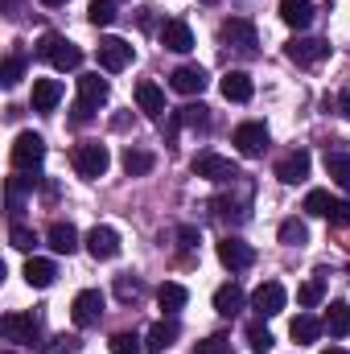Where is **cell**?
<instances>
[{
  "label": "cell",
  "instance_id": "obj_8",
  "mask_svg": "<svg viewBox=\"0 0 350 354\" xmlns=\"http://www.w3.org/2000/svg\"><path fill=\"white\" fill-rule=\"evenodd\" d=\"M284 305H288V292H284L280 280H264L260 288L252 292V309H256L260 317H276V313H284Z\"/></svg>",
  "mask_w": 350,
  "mask_h": 354
},
{
  "label": "cell",
  "instance_id": "obj_3",
  "mask_svg": "<svg viewBox=\"0 0 350 354\" xmlns=\"http://www.w3.org/2000/svg\"><path fill=\"white\" fill-rule=\"evenodd\" d=\"M71 161H75L79 177H87V181H99V177L107 174V165H111V157H107V145H99V140L79 145V149L71 153Z\"/></svg>",
  "mask_w": 350,
  "mask_h": 354
},
{
  "label": "cell",
  "instance_id": "obj_9",
  "mask_svg": "<svg viewBox=\"0 0 350 354\" xmlns=\"http://www.w3.org/2000/svg\"><path fill=\"white\" fill-rule=\"evenodd\" d=\"M284 54H288L297 66H313V62L330 58V41H322V37H293V41L284 46Z\"/></svg>",
  "mask_w": 350,
  "mask_h": 354
},
{
  "label": "cell",
  "instance_id": "obj_20",
  "mask_svg": "<svg viewBox=\"0 0 350 354\" xmlns=\"http://www.w3.org/2000/svg\"><path fill=\"white\" fill-rule=\"evenodd\" d=\"M322 330H326V322H317V317H309V313H297L293 326H288V334H293L297 346H313V342L322 338Z\"/></svg>",
  "mask_w": 350,
  "mask_h": 354
},
{
  "label": "cell",
  "instance_id": "obj_47",
  "mask_svg": "<svg viewBox=\"0 0 350 354\" xmlns=\"http://www.w3.org/2000/svg\"><path fill=\"white\" fill-rule=\"evenodd\" d=\"M326 354H347V351H342V346H330V351H326Z\"/></svg>",
  "mask_w": 350,
  "mask_h": 354
},
{
  "label": "cell",
  "instance_id": "obj_22",
  "mask_svg": "<svg viewBox=\"0 0 350 354\" xmlns=\"http://www.w3.org/2000/svg\"><path fill=\"white\" fill-rule=\"evenodd\" d=\"M58 99H62L58 79H33V111H54Z\"/></svg>",
  "mask_w": 350,
  "mask_h": 354
},
{
  "label": "cell",
  "instance_id": "obj_31",
  "mask_svg": "<svg viewBox=\"0 0 350 354\" xmlns=\"http://www.w3.org/2000/svg\"><path fill=\"white\" fill-rule=\"evenodd\" d=\"M338 198H330V189H309L305 194V214H317V218H330Z\"/></svg>",
  "mask_w": 350,
  "mask_h": 354
},
{
  "label": "cell",
  "instance_id": "obj_4",
  "mask_svg": "<svg viewBox=\"0 0 350 354\" xmlns=\"http://www.w3.org/2000/svg\"><path fill=\"white\" fill-rule=\"evenodd\" d=\"M132 58H136V46H132V41H124V37H99V66H103L107 75L128 71Z\"/></svg>",
  "mask_w": 350,
  "mask_h": 354
},
{
  "label": "cell",
  "instance_id": "obj_1",
  "mask_svg": "<svg viewBox=\"0 0 350 354\" xmlns=\"http://www.w3.org/2000/svg\"><path fill=\"white\" fill-rule=\"evenodd\" d=\"M37 58H46L54 71H79L83 66V50L75 41H66L62 33H46L37 41Z\"/></svg>",
  "mask_w": 350,
  "mask_h": 354
},
{
  "label": "cell",
  "instance_id": "obj_40",
  "mask_svg": "<svg viewBox=\"0 0 350 354\" xmlns=\"http://www.w3.org/2000/svg\"><path fill=\"white\" fill-rule=\"evenodd\" d=\"M21 75H25V62H21L17 54H12V58H4V66H0V83H4V87H17V83H21Z\"/></svg>",
  "mask_w": 350,
  "mask_h": 354
},
{
  "label": "cell",
  "instance_id": "obj_39",
  "mask_svg": "<svg viewBox=\"0 0 350 354\" xmlns=\"http://www.w3.org/2000/svg\"><path fill=\"white\" fill-rule=\"evenodd\" d=\"M8 243H12L17 252H33V248H37V231H33V227L12 223V227H8Z\"/></svg>",
  "mask_w": 350,
  "mask_h": 354
},
{
  "label": "cell",
  "instance_id": "obj_27",
  "mask_svg": "<svg viewBox=\"0 0 350 354\" xmlns=\"http://www.w3.org/2000/svg\"><path fill=\"white\" fill-rule=\"evenodd\" d=\"M214 309L223 313V317H235L239 309H243V288L231 280V284H223L219 292H214Z\"/></svg>",
  "mask_w": 350,
  "mask_h": 354
},
{
  "label": "cell",
  "instance_id": "obj_29",
  "mask_svg": "<svg viewBox=\"0 0 350 354\" xmlns=\"http://www.w3.org/2000/svg\"><path fill=\"white\" fill-rule=\"evenodd\" d=\"M153 165H157V157H153L149 149H132V145L124 149V174L128 177H145Z\"/></svg>",
  "mask_w": 350,
  "mask_h": 354
},
{
  "label": "cell",
  "instance_id": "obj_10",
  "mask_svg": "<svg viewBox=\"0 0 350 354\" xmlns=\"http://www.w3.org/2000/svg\"><path fill=\"white\" fill-rule=\"evenodd\" d=\"M71 317H75L79 330L95 326V322L103 317V292H99V288H83V292L75 297V305H71Z\"/></svg>",
  "mask_w": 350,
  "mask_h": 354
},
{
  "label": "cell",
  "instance_id": "obj_17",
  "mask_svg": "<svg viewBox=\"0 0 350 354\" xmlns=\"http://www.w3.org/2000/svg\"><path fill=\"white\" fill-rule=\"evenodd\" d=\"M276 177H280L284 185H301V181L309 177V153H305V149H293V153L276 165Z\"/></svg>",
  "mask_w": 350,
  "mask_h": 354
},
{
  "label": "cell",
  "instance_id": "obj_36",
  "mask_svg": "<svg viewBox=\"0 0 350 354\" xmlns=\"http://www.w3.org/2000/svg\"><path fill=\"white\" fill-rule=\"evenodd\" d=\"M248 346H252V354H268L272 346H276V338L268 334L264 322H252V326H248Z\"/></svg>",
  "mask_w": 350,
  "mask_h": 354
},
{
  "label": "cell",
  "instance_id": "obj_38",
  "mask_svg": "<svg viewBox=\"0 0 350 354\" xmlns=\"http://www.w3.org/2000/svg\"><path fill=\"white\" fill-rule=\"evenodd\" d=\"M87 21L95 25V29L111 25V21H116V4H111V0H91L87 4Z\"/></svg>",
  "mask_w": 350,
  "mask_h": 354
},
{
  "label": "cell",
  "instance_id": "obj_24",
  "mask_svg": "<svg viewBox=\"0 0 350 354\" xmlns=\"http://www.w3.org/2000/svg\"><path fill=\"white\" fill-rule=\"evenodd\" d=\"M248 198H252V189L243 198H214V218L219 223H243L248 218Z\"/></svg>",
  "mask_w": 350,
  "mask_h": 354
},
{
  "label": "cell",
  "instance_id": "obj_30",
  "mask_svg": "<svg viewBox=\"0 0 350 354\" xmlns=\"http://www.w3.org/2000/svg\"><path fill=\"white\" fill-rule=\"evenodd\" d=\"M326 330H330L334 338H350V305L347 301H334V305H330V313H326Z\"/></svg>",
  "mask_w": 350,
  "mask_h": 354
},
{
  "label": "cell",
  "instance_id": "obj_45",
  "mask_svg": "<svg viewBox=\"0 0 350 354\" xmlns=\"http://www.w3.org/2000/svg\"><path fill=\"white\" fill-rule=\"evenodd\" d=\"M338 115H347L350 120V87L342 91V99H338Z\"/></svg>",
  "mask_w": 350,
  "mask_h": 354
},
{
  "label": "cell",
  "instance_id": "obj_12",
  "mask_svg": "<svg viewBox=\"0 0 350 354\" xmlns=\"http://www.w3.org/2000/svg\"><path fill=\"white\" fill-rule=\"evenodd\" d=\"M231 145H235L243 157H260L264 149H268V128H264V124H239V128L231 132Z\"/></svg>",
  "mask_w": 350,
  "mask_h": 354
},
{
  "label": "cell",
  "instance_id": "obj_34",
  "mask_svg": "<svg viewBox=\"0 0 350 354\" xmlns=\"http://www.w3.org/2000/svg\"><path fill=\"white\" fill-rule=\"evenodd\" d=\"M107 351H111V354H145V338H140V334H128V330H120V334H111Z\"/></svg>",
  "mask_w": 350,
  "mask_h": 354
},
{
  "label": "cell",
  "instance_id": "obj_44",
  "mask_svg": "<svg viewBox=\"0 0 350 354\" xmlns=\"http://www.w3.org/2000/svg\"><path fill=\"white\" fill-rule=\"evenodd\" d=\"M177 235H181V248H198V231L194 227H181Z\"/></svg>",
  "mask_w": 350,
  "mask_h": 354
},
{
  "label": "cell",
  "instance_id": "obj_43",
  "mask_svg": "<svg viewBox=\"0 0 350 354\" xmlns=\"http://www.w3.org/2000/svg\"><path fill=\"white\" fill-rule=\"evenodd\" d=\"M330 223H334V227H350V202H334Z\"/></svg>",
  "mask_w": 350,
  "mask_h": 354
},
{
  "label": "cell",
  "instance_id": "obj_35",
  "mask_svg": "<svg viewBox=\"0 0 350 354\" xmlns=\"http://www.w3.org/2000/svg\"><path fill=\"white\" fill-rule=\"evenodd\" d=\"M280 243H284V248H305V243H309V231H305V223H297V218H284V223H280Z\"/></svg>",
  "mask_w": 350,
  "mask_h": 354
},
{
  "label": "cell",
  "instance_id": "obj_2",
  "mask_svg": "<svg viewBox=\"0 0 350 354\" xmlns=\"http://www.w3.org/2000/svg\"><path fill=\"white\" fill-rule=\"evenodd\" d=\"M99 103H107V79H99V75H79V99H75V107H71L75 124L95 120Z\"/></svg>",
  "mask_w": 350,
  "mask_h": 354
},
{
  "label": "cell",
  "instance_id": "obj_16",
  "mask_svg": "<svg viewBox=\"0 0 350 354\" xmlns=\"http://www.w3.org/2000/svg\"><path fill=\"white\" fill-rule=\"evenodd\" d=\"M161 46L174 50V54H190L194 50V29L185 21H165L161 25Z\"/></svg>",
  "mask_w": 350,
  "mask_h": 354
},
{
  "label": "cell",
  "instance_id": "obj_48",
  "mask_svg": "<svg viewBox=\"0 0 350 354\" xmlns=\"http://www.w3.org/2000/svg\"><path fill=\"white\" fill-rule=\"evenodd\" d=\"M202 4H214V0H202Z\"/></svg>",
  "mask_w": 350,
  "mask_h": 354
},
{
  "label": "cell",
  "instance_id": "obj_25",
  "mask_svg": "<svg viewBox=\"0 0 350 354\" xmlns=\"http://www.w3.org/2000/svg\"><path fill=\"white\" fill-rule=\"evenodd\" d=\"M25 280H29L33 288H50V284L58 280V264H54V260H37V256H29V264H25Z\"/></svg>",
  "mask_w": 350,
  "mask_h": 354
},
{
  "label": "cell",
  "instance_id": "obj_11",
  "mask_svg": "<svg viewBox=\"0 0 350 354\" xmlns=\"http://www.w3.org/2000/svg\"><path fill=\"white\" fill-rule=\"evenodd\" d=\"M0 334H4L8 342H25V346H33V342H37V322H33V313H4Z\"/></svg>",
  "mask_w": 350,
  "mask_h": 354
},
{
  "label": "cell",
  "instance_id": "obj_18",
  "mask_svg": "<svg viewBox=\"0 0 350 354\" xmlns=\"http://www.w3.org/2000/svg\"><path fill=\"white\" fill-rule=\"evenodd\" d=\"M136 107H140L145 115L161 120V111H165V91L157 87L153 79H140V83H136Z\"/></svg>",
  "mask_w": 350,
  "mask_h": 354
},
{
  "label": "cell",
  "instance_id": "obj_6",
  "mask_svg": "<svg viewBox=\"0 0 350 354\" xmlns=\"http://www.w3.org/2000/svg\"><path fill=\"white\" fill-rule=\"evenodd\" d=\"M194 174L206 177V181H219V185L243 181V174L235 169V161H227V157H219V153H198V157H194Z\"/></svg>",
  "mask_w": 350,
  "mask_h": 354
},
{
  "label": "cell",
  "instance_id": "obj_46",
  "mask_svg": "<svg viewBox=\"0 0 350 354\" xmlns=\"http://www.w3.org/2000/svg\"><path fill=\"white\" fill-rule=\"evenodd\" d=\"M42 4H50V8H58V4H66V0H42Z\"/></svg>",
  "mask_w": 350,
  "mask_h": 354
},
{
  "label": "cell",
  "instance_id": "obj_41",
  "mask_svg": "<svg viewBox=\"0 0 350 354\" xmlns=\"http://www.w3.org/2000/svg\"><path fill=\"white\" fill-rule=\"evenodd\" d=\"M140 292H145V284H140L136 276H120V280H116V297H120V301H136Z\"/></svg>",
  "mask_w": 350,
  "mask_h": 354
},
{
  "label": "cell",
  "instance_id": "obj_7",
  "mask_svg": "<svg viewBox=\"0 0 350 354\" xmlns=\"http://www.w3.org/2000/svg\"><path fill=\"white\" fill-rule=\"evenodd\" d=\"M42 161H46V140L37 132H21L12 140V165L17 169H37Z\"/></svg>",
  "mask_w": 350,
  "mask_h": 354
},
{
  "label": "cell",
  "instance_id": "obj_37",
  "mask_svg": "<svg viewBox=\"0 0 350 354\" xmlns=\"http://www.w3.org/2000/svg\"><path fill=\"white\" fill-rule=\"evenodd\" d=\"M177 120H181V128H206L210 124V107H202V103L177 107Z\"/></svg>",
  "mask_w": 350,
  "mask_h": 354
},
{
  "label": "cell",
  "instance_id": "obj_42",
  "mask_svg": "<svg viewBox=\"0 0 350 354\" xmlns=\"http://www.w3.org/2000/svg\"><path fill=\"white\" fill-rule=\"evenodd\" d=\"M190 354H227V338L223 334H214V338H206V342H198Z\"/></svg>",
  "mask_w": 350,
  "mask_h": 354
},
{
  "label": "cell",
  "instance_id": "obj_26",
  "mask_svg": "<svg viewBox=\"0 0 350 354\" xmlns=\"http://www.w3.org/2000/svg\"><path fill=\"white\" fill-rule=\"evenodd\" d=\"M46 239H50V248H54V252H58V256H71V252H75V248H79V231H75V227H71V223H54V227H50V235H46Z\"/></svg>",
  "mask_w": 350,
  "mask_h": 354
},
{
  "label": "cell",
  "instance_id": "obj_5",
  "mask_svg": "<svg viewBox=\"0 0 350 354\" xmlns=\"http://www.w3.org/2000/svg\"><path fill=\"white\" fill-rule=\"evenodd\" d=\"M223 46L227 50H239V54H256V46H260V37H256V25L248 21V17H231V21H223Z\"/></svg>",
  "mask_w": 350,
  "mask_h": 354
},
{
  "label": "cell",
  "instance_id": "obj_32",
  "mask_svg": "<svg viewBox=\"0 0 350 354\" xmlns=\"http://www.w3.org/2000/svg\"><path fill=\"white\" fill-rule=\"evenodd\" d=\"M322 297H326V280H322V276H313V280H305V284L297 288V305H301V309L322 305Z\"/></svg>",
  "mask_w": 350,
  "mask_h": 354
},
{
  "label": "cell",
  "instance_id": "obj_14",
  "mask_svg": "<svg viewBox=\"0 0 350 354\" xmlns=\"http://www.w3.org/2000/svg\"><path fill=\"white\" fill-rule=\"evenodd\" d=\"M87 252L91 260H116L120 256V235L111 227H91L87 231Z\"/></svg>",
  "mask_w": 350,
  "mask_h": 354
},
{
  "label": "cell",
  "instance_id": "obj_19",
  "mask_svg": "<svg viewBox=\"0 0 350 354\" xmlns=\"http://www.w3.org/2000/svg\"><path fill=\"white\" fill-rule=\"evenodd\" d=\"M169 87L177 95H202L206 91V71L202 66H177L174 75H169Z\"/></svg>",
  "mask_w": 350,
  "mask_h": 354
},
{
  "label": "cell",
  "instance_id": "obj_49",
  "mask_svg": "<svg viewBox=\"0 0 350 354\" xmlns=\"http://www.w3.org/2000/svg\"><path fill=\"white\" fill-rule=\"evenodd\" d=\"M4 354H12V351H4Z\"/></svg>",
  "mask_w": 350,
  "mask_h": 354
},
{
  "label": "cell",
  "instance_id": "obj_33",
  "mask_svg": "<svg viewBox=\"0 0 350 354\" xmlns=\"http://www.w3.org/2000/svg\"><path fill=\"white\" fill-rule=\"evenodd\" d=\"M326 174L342 189H350V153H326Z\"/></svg>",
  "mask_w": 350,
  "mask_h": 354
},
{
  "label": "cell",
  "instance_id": "obj_23",
  "mask_svg": "<svg viewBox=\"0 0 350 354\" xmlns=\"http://www.w3.org/2000/svg\"><path fill=\"white\" fill-rule=\"evenodd\" d=\"M177 334H181V330H177V322H174V317H169V322H157V326L149 330V338H145V351H149V354L169 351V346L177 342Z\"/></svg>",
  "mask_w": 350,
  "mask_h": 354
},
{
  "label": "cell",
  "instance_id": "obj_28",
  "mask_svg": "<svg viewBox=\"0 0 350 354\" xmlns=\"http://www.w3.org/2000/svg\"><path fill=\"white\" fill-rule=\"evenodd\" d=\"M185 301H190V292H185V284H174V280H165L161 288H157V305L174 317L177 309H185Z\"/></svg>",
  "mask_w": 350,
  "mask_h": 354
},
{
  "label": "cell",
  "instance_id": "obj_21",
  "mask_svg": "<svg viewBox=\"0 0 350 354\" xmlns=\"http://www.w3.org/2000/svg\"><path fill=\"white\" fill-rule=\"evenodd\" d=\"M280 21L293 29H309L313 25V4L309 0H280Z\"/></svg>",
  "mask_w": 350,
  "mask_h": 354
},
{
  "label": "cell",
  "instance_id": "obj_15",
  "mask_svg": "<svg viewBox=\"0 0 350 354\" xmlns=\"http://www.w3.org/2000/svg\"><path fill=\"white\" fill-rule=\"evenodd\" d=\"M219 91H223V99H227V103H248V99L256 95L248 71H227V75L219 79Z\"/></svg>",
  "mask_w": 350,
  "mask_h": 354
},
{
  "label": "cell",
  "instance_id": "obj_13",
  "mask_svg": "<svg viewBox=\"0 0 350 354\" xmlns=\"http://www.w3.org/2000/svg\"><path fill=\"white\" fill-rule=\"evenodd\" d=\"M219 260H223V268H231V272H243V268L256 264V252L243 243V239H235V235H227L223 243H219Z\"/></svg>",
  "mask_w": 350,
  "mask_h": 354
}]
</instances>
